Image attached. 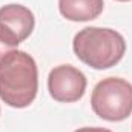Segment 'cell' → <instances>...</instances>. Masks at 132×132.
Instances as JSON below:
<instances>
[{
	"label": "cell",
	"instance_id": "obj_1",
	"mask_svg": "<svg viewBox=\"0 0 132 132\" xmlns=\"http://www.w3.org/2000/svg\"><path fill=\"white\" fill-rule=\"evenodd\" d=\"M38 69L29 54L20 49L8 52L0 62V98L11 108H28L37 97Z\"/></svg>",
	"mask_w": 132,
	"mask_h": 132
},
{
	"label": "cell",
	"instance_id": "obj_2",
	"mask_svg": "<svg viewBox=\"0 0 132 132\" xmlns=\"http://www.w3.org/2000/svg\"><path fill=\"white\" fill-rule=\"evenodd\" d=\"M72 49L80 62L100 71L115 66L123 59L126 42L115 29L88 26L75 34Z\"/></svg>",
	"mask_w": 132,
	"mask_h": 132
},
{
	"label": "cell",
	"instance_id": "obj_3",
	"mask_svg": "<svg viewBox=\"0 0 132 132\" xmlns=\"http://www.w3.org/2000/svg\"><path fill=\"white\" fill-rule=\"evenodd\" d=\"M95 115L106 121H123L132 114V85L120 77L98 81L91 95Z\"/></svg>",
	"mask_w": 132,
	"mask_h": 132
},
{
	"label": "cell",
	"instance_id": "obj_4",
	"mask_svg": "<svg viewBox=\"0 0 132 132\" xmlns=\"http://www.w3.org/2000/svg\"><path fill=\"white\" fill-rule=\"evenodd\" d=\"M88 86L86 75L71 65H60L51 69L48 75L49 95L60 103H74L85 95Z\"/></svg>",
	"mask_w": 132,
	"mask_h": 132
},
{
	"label": "cell",
	"instance_id": "obj_5",
	"mask_svg": "<svg viewBox=\"0 0 132 132\" xmlns=\"http://www.w3.org/2000/svg\"><path fill=\"white\" fill-rule=\"evenodd\" d=\"M34 26L35 19L29 8L19 3H9L0 8V29L17 45L32 34Z\"/></svg>",
	"mask_w": 132,
	"mask_h": 132
},
{
	"label": "cell",
	"instance_id": "obj_6",
	"mask_svg": "<svg viewBox=\"0 0 132 132\" xmlns=\"http://www.w3.org/2000/svg\"><path fill=\"white\" fill-rule=\"evenodd\" d=\"M103 0H59V11L66 20L89 22L103 12Z\"/></svg>",
	"mask_w": 132,
	"mask_h": 132
},
{
	"label": "cell",
	"instance_id": "obj_7",
	"mask_svg": "<svg viewBox=\"0 0 132 132\" xmlns=\"http://www.w3.org/2000/svg\"><path fill=\"white\" fill-rule=\"evenodd\" d=\"M17 46H19V45H17L11 37H8L6 34L0 29V62L3 60V57H5L8 52L17 49Z\"/></svg>",
	"mask_w": 132,
	"mask_h": 132
},
{
	"label": "cell",
	"instance_id": "obj_8",
	"mask_svg": "<svg viewBox=\"0 0 132 132\" xmlns=\"http://www.w3.org/2000/svg\"><path fill=\"white\" fill-rule=\"evenodd\" d=\"M74 132H112L109 129H104V128H80Z\"/></svg>",
	"mask_w": 132,
	"mask_h": 132
},
{
	"label": "cell",
	"instance_id": "obj_9",
	"mask_svg": "<svg viewBox=\"0 0 132 132\" xmlns=\"http://www.w3.org/2000/svg\"><path fill=\"white\" fill-rule=\"evenodd\" d=\"M117 2H131V0H117Z\"/></svg>",
	"mask_w": 132,
	"mask_h": 132
}]
</instances>
